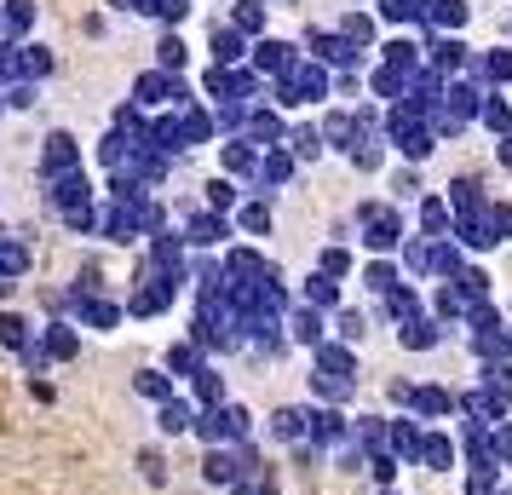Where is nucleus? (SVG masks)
<instances>
[{"label": "nucleus", "mask_w": 512, "mask_h": 495, "mask_svg": "<svg viewBox=\"0 0 512 495\" xmlns=\"http://www.w3.org/2000/svg\"><path fill=\"white\" fill-rule=\"evenodd\" d=\"M455 461H461V444H455V432H443V426H426L420 467H426V472H455Z\"/></svg>", "instance_id": "obj_1"}, {"label": "nucleus", "mask_w": 512, "mask_h": 495, "mask_svg": "<svg viewBox=\"0 0 512 495\" xmlns=\"http://www.w3.org/2000/svg\"><path fill=\"white\" fill-rule=\"evenodd\" d=\"M420 444H426V426L415 421V415H392V444L403 455V467H420Z\"/></svg>", "instance_id": "obj_2"}, {"label": "nucleus", "mask_w": 512, "mask_h": 495, "mask_svg": "<svg viewBox=\"0 0 512 495\" xmlns=\"http://www.w3.org/2000/svg\"><path fill=\"white\" fill-rule=\"evenodd\" d=\"M455 409H461V398L443 392V386H415V403H409L415 421H443V415H455Z\"/></svg>", "instance_id": "obj_3"}, {"label": "nucleus", "mask_w": 512, "mask_h": 495, "mask_svg": "<svg viewBox=\"0 0 512 495\" xmlns=\"http://www.w3.org/2000/svg\"><path fill=\"white\" fill-rule=\"evenodd\" d=\"M443 334H449V329H443L438 317H409V323L397 329V346H403V352H432Z\"/></svg>", "instance_id": "obj_4"}, {"label": "nucleus", "mask_w": 512, "mask_h": 495, "mask_svg": "<svg viewBox=\"0 0 512 495\" xmlns=\"http://www.w3.org/2000/svg\"><path fill=\"white\" fill-rule=\"evenodd\" d=\"M369 472H374L380 490H392L397 472H403V455H397V449H369Z\"/></svg>", "instance_id": "obj_5"}, {"label": "nucleus", "mask_w": 512, "mask_h": 495, "mask_svg": "<svg viewBox=\"0 0 512 495\" xmlns=\"http://www.w3.org/2000/svg\"><path fill=\"white\" fill-rule=\"evenodd\" d=\"M489 461H495V467H512V421L489 426Z\"/></svg>", "instance_id": "obj_6"}, {"label": "nucleus", "mask_w": 512, "mask_h": 495, "mask_svg": "<svg viewBox=\"0 0 512 495\" xmlns=\"http://www.w3.org/2000/svg\"><path fill=\"white\" fill-rule=\"evenodd\" d=\"M311 438H317V444H340V438H346V426H340V415H334V409H323V415H311Z\"/></svg>", "instance_id": "obj_7"}, {"label": "nucleus", "mask_w": 512, "mask_h": 495, "mask_svg": "<svg viewBox=\"0 0 512 495\" xmlns=\"http://www.w3.org/2000/svg\"><path fill=\"white\" fill-rule=\"evenodd\" d=\"M369 288H374V294H392V288H397V271H392L386 260L369 265Z\"/></svg>", "instance_id": "obj_8"}, {"label": "nucleus", "mask_w": 512, "mask_h": 495, "mask_svg": "<svg viewBox=\"0 0 512 495\" xmlns=\"http://www.w3.org/2000/svg\"><path fill=\"white\" fill-rule=\"evenodd\" d=\"M323 363L328 369H340V375H351V352H340V346H323Z\"/></svg>", "instance_id": "obj_9"}, {"label": "nucleus", "mask_w": 512, "mask_h": 495, "mask_svg": "<svg viewBox=\"0 0 512 495\" xmlns=\"http://www.w3.org/2000/svg\"><path fill=\"white\" fill-rule=\"evenodd\" d=\"M277 432H282V438H300V409H282V415H277Z\"/></svg>", "instance_id": "obj_10"}, {"label": "nucleus", "mask_w": 512, "mask_h": 495, "mask_svg": "<svg viewBox=\"0 0 512 495\" xmlns=\"http://www.w3.org/2000/svg\"><path fill=\"white\" fill-rule=\"evenodd\" d=\"M340 334H346V340H363V317H357V311H346V317H340Z\"/></svg>", "instance_id": "obj_11"}, {"label": "nucleus", "mask_w": 512, "mask_h": 495, "mask_svg": "<svg viewBox=\"0 0 512 495\" xmlns=\"http://www.w3.org/2000/svg\"><path fill=\"white\" fill-rule=\"evenodd\" d=\"M311 300H323V306H334V283H323V277H317V283H311Z\"/></svg>", "instance_id": "obj_12"}, {"label": "nucleus", "mask_w": 512, "mask_h": 495, "mask_svg": "<svg viewBox=\"0 0 512 495\" xmlns=\"http://www.w3.org/2000/svg\"><path fill=\"white\" fill-rule=\"evenodd\" d=\"M501 167H512V139H501Z\"/></svg>", "instance_id": "obj_13"}, {"label": "nucleus", "mask_w": 512, "mask_h": 495, "mask_svg": "<svg viewBox=\"0 0 512 495\" xmlns=\"http://www.w3.org/2000/svg\"><path fill=\"white\" fill-rule=\"evenodd\" d=\"M380 495H397V490H380Z\"/></svg>", "instance_id": "obj_14"}, {"label": "nucleus", "mask_w": 512, "mask_h": 495, "mask_svg": "<svg viewBox=\"0 0 512 495\" xmlns=\"http://www.w3.org/2000/svg\"><path fill=\"white\" fill-rule=\"evenodd\" d=\"M501 495H512V490H501Z\"/></svg>", "instance_id": "obj_15"}]
</instances>
